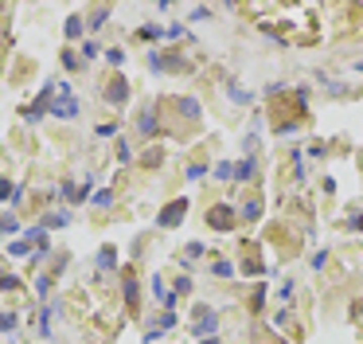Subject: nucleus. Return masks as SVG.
Returning <instances> with one entry per match:
<instances>
[{
	"label": "nucleus",
	"instance_id": "obj_1",
	"mask_svg": "<svg viewBox=\"0 0 363 344\" xmlns=\"http://www.w3.org/2000/svg\"><path fill=\"white\" fill-rule=\"evenodd\" d=\"M55 90H59V102H51V114H55V118H74V114H78V98L71 94V86L59 82Z\"/></svg>",
	"mask_w": 363,
	"mask_h": 344
},
{
	"label": "nucleus",
	"instance_id": "obj_2",
	"mask_svg": "<svg viewBox=\"0 0 363 344\" xmlns=\"http://www.w3.org/2000/svg\"><path fill=\"white\" fill-rule=\"evenodd\" d=\"M219 332V317L211 313V309H207V305H199V309H195V336H215Z\"/></svg>",
	"mask_w": 363,
	"mask_h": 344
},
{
	"label": "nucleus",
	"instance_id": "obj_3",
	"mask_svg": "<svg viewBox=\"0 0 363 344\" xmlns=\"http://www.w3.org/2000/svg\"><path fill=\"white\" fill-rule=\"evenodd\" d=\"M184 211H188V200H176V204H168V208L160 211L157 223H160V227H176L180 219H184Z\"/></svg>",
	"mask_w": 363,
	"mask_h": 344
},
{
	"label": "nucleus",
	"instance_id": "obj_4",
	"mask_svg": "<svg viewBox=\"0 0 363 344\" xmlns=\"http://www.w3.org/2000/svg\"><path fill=\"white\" fill-rule=\"evenodd\" d=\"M207 223H211V227H219V231H227V227L234 223V219H231V208H211Z\"/></svg>",
	"mask_w": 363,
	"mask_h": 344
},
{
	"label": "nucleus",
	"instance_id": "obj_5",
	"mask_svg": "<svg viewBox=\"0 0 363 344\" xmlns=\"http://www.w3.org/2000/svg\"><path fill=\"white\" fill-rule=\"evenodd\" d=\"M250 176H254V161L246 157V161H238V165H234V180H238V184H246Z\"/></svg>",
	"mask_w": 363,
	"mask_h": 344
},
{
	"label": "nucleus",
	"instance_id": "obj_6",
	"mask_svg": "<svg viewBox=\"0 0 363 344\" xmlns=\"http://www.w3.org/2000/svg\"><path fill=\"white\" fill-rule=\"evenodd\" d=\"M125 98H129V86H125V82H114V86L106 90V102H125Z\"/></svg>",
	"mask_w": 363,
	"mask_h": 344
},
{
	"label": "nucleus",
	"instance_id": "obj_7",
	"mask_svg": "<svg viewBox=\"0 0 363 344\" xmlns=\"http://www.w3.org/2000/svg\"><path fill=\"white\" fill-rule=\"evenodd\" d=\"M242 219H258L262 215V200H250V204H242V211H238Z\"/></svg>",
	"mask_w": 363,
	"mask_h": 344
},
{
	"label": "nucleus",
	"instance_id": "obj_8",
	"mask_svg": "<svg viewBox=\"0 0 363 344\" xmlns=\"http://www.w3.org/2000/svg\"><path fill=\"white\" fill-rule=\"evenodd\" d=\"M55 309L59 305H43V321H39V332H43V336H51V317H55Z\"/></svg>",
	"mask_w": 363,
	"mask_h": 344
},
{
	"label": "nucleus",
	"instance_id": "obj_9",
	"mask_svg": "<svg viewBox=\"0 0 363 344\" xmlns=\"http://www.w3.org/2000/svg\"><path fill=\"white\" fill-rule=\"evenodd\" d=\"M67 223H71V215H67V211H59V215L51 211V215L43 219V227H67Z\"/></svg>",
	"mask_w": 363,
	"mask_h": 344
},
{
	"label": "nucleus",
	"instance_id": "obj_10",
	"mask_svg": "<svg viewBox=\"0 0 363 344\" xmlns=\"http://www.w3.org/2000/svg\"><path fill=\"white\" fill-rule=\"evenodd\" d=\"M78 35H82V20L71 16V20H67V39H78Z\"/></svg>",
	"mask_w": 363,
	"mask_h": 344
},
{
	"label": "nucleus",
	"instance_id": "obj_11",
	"mask_svg": "<svg viewBox=\"0 0 363 344\" xmlns=\"http://www.w3.org/2000/svg\"><path fill=\"white\" fill-rule=\"evenodd\" d=\"M152 125H157V114H152V110H145V114H141V133H152Z\"/></svg>",
	"mask_w": 363,
	"mask_h": 344
},
{
	"label": "nucleus",
	"instance_id": "obj_12",
	"mask_svg": "<svg viewBox=\"0 0 363 344\" xmlns=\"http://www.w3.org/2000/svg\"><path fill=\"white\" fill-rule=\"evenodd\" d=\"M215 176L219 180H234V165H231V161H223V165L215 168Z\"/></svg>",
	"mask_w": 363,
	"mask_h": 344
},
{
	"label": "nucleus",
	"instance_id": "obj_13",
	"mask_svg": "<svg viewBox=\"0 0 363 344\" xmlns=\"http://www.w3.org/2000/svg\"><path fill=\"white\" fill-rule=\"evenodd\" d=\"M106 63H114V67H121V63H125V51H121V47H114V51H106Z\"/></svg>",
	"mask_w": 363,
	"mask_h": 344
},
{
	"label": "nucleus",
	"instance_id": "obj_14",
	"mask_svg": "<svg viewBox=\"0 0 363 344\" xmlns=\"http://www.w3.org/2000/svg\"><path fill=\"white\" fill-rule=\"evenodd\" d=\"M63 67H67V71H78V67H82V59H78L74 51H67V55H63Z\"/></svg>",
	"mask_w": 363,
	"mask_h": 344
},
{
	"label": "nucleus",
	"instance_id": "obj_15",
	"mask_svg": "<svg viewBox=\"0 0 363 344\" xmlns=\"http://www.w3.org/2000/svg\"><path fill=\"white\" fill-rule=\"evenodd\" d=\"M16 329V313H0V332H12Z\"/></svg>",
	"mask_w": 363,
	"mask_h": 344
},
{
	"label": "nucleus",
	"instance_id": "obj_16",
	"mask_svg": "<svg viewBox=\"0 0 363 344\" xmlns=\"http://www.w3.org/2000/svg\"><path fill=\"white\" fill-rule=\"evenodd\" d=\"M125 301L137 305V282H133V278H125Z\"/></svg>",
	"mask_w": 363,
	"mask_h": 344
},
{
	"label": "nucleus",
	"instance_id": "obj_17",
	"mask_svg": "<svg viewBox=\"0 0 363 344\" xmlns=\"http://www.w3.org/2000/svg\"><path fill=\"white\" fill-rule=\"evenodd\" d=\"M8 251H12L16 258H24V255H28V239H16L12 247H8Z\"/></svg>",
	"mask_w": 363,
	"mask_h": 344
},
{
	"label": "nucleus",
	"instance_id": "obj_18",
	"mask_svg": "<svg viewBox=\"0 0 363 344\" xmlns=\"http://www.w3.org/2000/svg\"><path fill=\"white\" fill-rule=\"evenodd\" d=\"M106 20H110V8H98V12H94V20H90V24H94L90 31H98V24H106Z\"/></svg>",
	"mask_w": 363,
	"mask_h": 344
},
{
	"label": "nucleus",
	"instance_id": "obj_19",
	"mask_svg": "<svg viewBox=\"0 0 363 344\" xmlns=\"http://www.w3.org/2000/svg\"><path fill=\"white\" fill-rule=\"evenodd\" d=\"M184 114H188V118H199V102H195V98H188V102H184Z\"/></svg>",
	"mask_w": 363,
	"mask_h": 344
},
{
	"label": "nucleus",
	"instance_id": "obj_20",
	"mask_svg": "<svg viewBox=\"0 0 363 344\" xmlns=\"http://www.w3.org/2000/svg\"><path fill=\"white\" fill-rule=\"evenodd\" d=\"M215 274H219V278H231L234 266H231V262H215Z\"/></svg>",
	"mask_w": 363,
	"mask_h": 344
},
{
	"label": "nucleus",
	"instance_id": "obj_21",
	"mask_svg": "<svg viewBox=\"0 0 363 344\" xmlns=\"http://www.w3.org/2000/svg\"><path fill=\"white\" fill-rule=\"evenodd\" d=\"M98 266H102V270L114 266V251H102V255H98Z\"/></svg>",
	"mask_w": 363,
	"mask_h": 344
},
{
	"label": "nucleus",
	"instance_id": "obj_22",
	"mask_svg": "<svg viewBox=\"0 0 363 344\" xmlns=\"http://www.w3.org/2000/svg\"><path fill=\"white\" fill-rule=\"evenodd\" d=\"M203 176H207L203 165H191V168H188V180H203Z\"/></svg>",
	"mask_w": 363,
	"mask_h": 344
},
{
	"label": "nucleus",
	"instance_id": "obj_23",
	"mask_svg": "<svg viewBox=\"0 0 363 344\" xmlns=\"http://www.w3.org/2000/svg\"><path fill=\"white\" fill-rule=\"evenodd\" d=\"M324 262H328V251H317V255H313V270H320Z\"/></svg>",
	"mask_w": 363,
	"mask_h": 344
},
{
	"label": "nucleus",
	"instance_id": "obj_24",
	"mask_svg": "<svg viewBox=\"0 0 363 344\" xmlns=\"http://www.w3.org/2000/svg\"><path fill=\"white\" fill-rule=\"evenodd\" d=\"M203 255V242H188V258H199Z\"/></svg>",
	"mask_w": 363,
	"mask_h": 344
},
{
	"label": "nucleus",
	"instance_id": "obj_25",
	"mask_svg": "<svg viewBox=\"0 0 363 344\" xmlns=\"http://www.w3.org/2000/svg\"><path fill=\"white\" fill-rule=\"evenodd\" d=\"M164 35H168V39H180V35H184V24H172V28L164 31Z\"/></svg>",
	"mask_w": 363,
	"mask_h": 344
},
{
	"label": "nucleus",
	"instance_id": "obj_26",
	"mask_svg": "<svg viewBox=\"0 0 363 344\" xmlns=\"http://www.w3.org/2000/svg\"><path fill=\"white\" fill-rule=\"evenodd\" d=\"M351 227H363V219H351Z\"/></svg>",
	"mask_w": 363,
	"mask_h": 344
},
{
	"label": "nucleus",
	"instance_id": "obj_27",
	"mask_svg": "<svg viewBox=\"0 0 363 344\" xmlns=\"http://www.w3.org/2000/svg\"><path fill=\"white\" fill-rule=\"evenodd\" d=\"M203 344H219V340H215V336H207V340H203Z\"/></svg>",
	"mask_w": 363,
	"mask_h": 344
}]
</instances>
